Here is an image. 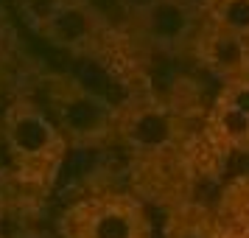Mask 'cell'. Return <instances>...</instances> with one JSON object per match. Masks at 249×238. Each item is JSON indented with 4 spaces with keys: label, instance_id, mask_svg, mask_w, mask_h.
Returning <instances> with one entry per match:
<instances>
[{
    "label": "cell",
    "instance_id": "1",
    "mask_svg": "<svg viewBox=\"0 0 249 238\" xmlns=\"http://www.w3.org/2000/svg\"><path fill=\"white\" fill-rule=\"evenodd\" d=\"M0 135L6 151V168L12 177L14 191L23 202L42 199L68 157V140L62 137L51 115L34 95L17 92L3 107Z\"/></svg>",
    "mask_w": 249,
    "mask_h": 238
},
{
    "label": "cell",
    "instance_id": "2",
    "mask_svg": "<svg viewBox=\"0 0 249 238\" xmlns=\"http://www.w3.org/2000/svg\"><path fill=\"white\" fill-rule=\"evenodd\" d=\"M14 12L51 48L81 62L118 65L124 37L95 0H14Z\"/></svg>",
    "mask_w": 249,
    "mask_h": 238
},
{
    "label": "cell",
    "instance_id": "3",
    "mask_svg": "<svg viewBox=\"0 0 249 238\" xmlns=\"http://www.w3.org/2000/svg\"><path fill=\"white\" fill-rule=\"evenodd\" d=\"M36 101L51 115L70 148H101L118 140L121 107H115L107 95L90 90L87 84L51 73L36 87Z\"/></svg>",
    "mask_w": 249,
    "mask_h": 238
},
{
    "label": "cell",
    "instance_id": "4",
    "mask_svg": "<svg viewBox=\"0 0 249 238\" xmlns=\"http://www.w3.org/2000/svg\"><path fill=\"white\" fill-rule=\"evenodd\" d=\"M59 238H154L146 204L124 191H101L68 204L56 224Z\"/></svg>",
    "mask_w": 249,
    "mask_h": 238
},
{
    "label": "cell",
    "instance_id": "5",
    "mask_svg": "<svg viewBox=\"0 0 249 238\" xmlns=\"http://www.w3.org/2000/svg\"><path fill=\"white\" fill-rule=\"evenodd\" d=\"M129 39L160 54H188L202 28L199 0H151L146 9L126 17Z\"/></svg>",
    "mask_w": 249,
    "mask_h": 238
},
{
    "label": "cell",
    "instance_id": "6",
    "mask_svg": "<svg viewBox=\"0 0 249 238\" xmlns=\"http://www.w3.org/2000/svg\"><path fill=\"white\" fill-rule=\"evenodd\" d=\"M191 56L199 68L215 76L221 84L249 79V37L202 23L199 34L193 39Z\"/></svg>",
    "mask_w": 249,
    "mask_h": 238
},
{
    "label": "cell",
    "instance_id": "7",
    "mask_svg": "<svg viewBox=\"0 0 249 238\" xmlns=\"http://www.w3.org/2000/svg\"><path fill=\"white\" fill-rule=\"evenodd\" d=\"M177 135V124L165 107L160 104H135V107H121V124L118 137L129 143L140 154H154L165 148Z\"/></svg>",
    "mask_w": 249,
    "mask_h": 238
},
{
    "label": "cell",
    "instance_id": "8",
    "mask_svg": "<svg viewBox=\"0 0 249 238\" xmlns=\"http://www.w3.org/2000/svg\"><path fill=\"white\" fill-rule=\"evenodd\" d=\"M207 137L218 148L249 154V112L215 95L213 107L207 112Z\"/></svg>",
    "mask_w": 249,
    "mask_h": 238
},
{
    "label": "cell",
    "instance_id": "9",
    "mask_svg": "<svg viewBox=\"0 0 249 238\" xmlns=\"http://www.w3.org/2000/svg\"><path fill=\"white\" fill-rule=\"evenodd\" d=\"M202 23L249 37V0H199Z\"/></svg>",
    "mask_w": 249,
    "mask_h": 238
},
{
    "label": "cell",
    "instance_id": "10",
    "mask_svg": "<svg viewBox=\"0 0 249 238\" xmlns=\"http://www.w3.org/2000/svg\"><path fill=\"white\" fill-rule=\"evenodd\" d=\"M6 238H59L56 233H48V230H36V227H20V230H14L12 236Z\"/></svg>",
    "mask_w": 249,
    "mask_h": 238
},
{
    "label": "cell",
    "instance_id": "11",
    "mask_svg": "<svg viewBox=\"0 0 249 238\" xmlns=\"http://www.w3.org/2000/svg\"><path fill=\"white\" fill-rule=\"evenodd\" d=\"M0 238H6V236H0Z\"/></svg>",
    "mask_w": 249,
    "mask_h": 238
}]
</instances>
